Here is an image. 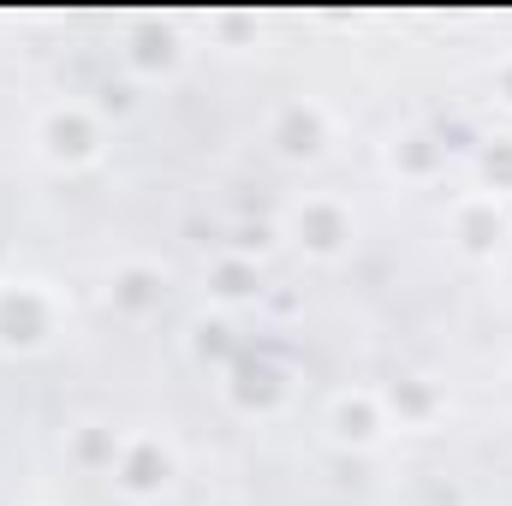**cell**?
<instances>
[{
  "instance_id": "8992f818",
  "label": "cell",
  "mask_w": 512,
  "mask_h": 506,
  "mask_svg": "<svg viewBox=\"0 0 512 506\" xmlns=\"http://www.w3.org/2000/svg\"><path fill=\"white\" fill-rule=\"evenodd\" d=\"M334 429H340V441H358V447H364V441H376V435L387 429V423H382V405H376L370 393L340 399V405H334Z\"/></svg>"
},
{
  "instance_id": "277c9868",
  "label": "cell",
  "mask_w": 512,
  "mask_h": 506,
  "mask_svg": "<svg viewBox=\"0 0 512 506\" xmlns=\"http://www.w3.org/2000/svg\"><path fill=\"white\" fill-rule=\"evenodd\" d=\"M114 477H120V489H131V495H161L167 477H173V459L161 453V441H126Z\"/></svg>"
},
{
  "instance_id": "7a4b0ae2",
  "label": "cell",
  "mask_w": 512,
  "mask_h": 506,
  "mask_svg": "<svg viewBox=\"0 0 512 506\" xmlns=\"http://www.w3.org/2000/svg\"><path fill=\"white\" fill-rule=\"evenodd\" d=\"M48 334H54V304H48V292L30 286V280H18V292L6 286V292H0V340H6V346H42Z\"/></svg>"
},
{
  "instance_id": "5b68a950",
  "label": "cell",
  "mask_w": 512,
  "mask_h": 506,
  "mask_svg": "<svg viewBox=\"0 0 512 506\" xmlns=\"http://www.w3.org/2000/svg\"><path fill=\"white\" fill-rule=\"evenodd\" d=\"M274 143H280L286 155H316V149H322V114H316L310 102H286L280 120H274Z\"/></svg>"
},
{
  "instance_id": "6da1fadb",
  "label": "cell",
  "mask_w": 512,
  "mask_h": 506,
  "mask_svg": "<svg viewBox=\"0 0 512 506\" xmlns=\"http://www.w3.org/2000/svg\"><path fill=\"white\" fill-rule=\"evenodd\" d=\"M36 143H42V155H48V161L78 167V161H90V155L102 149V126L90 120V108L60 102V108H48V114L36 120Z\"/></svg>"
},
{
  "instance_id": "3957f363",
  "label": "cell",
  "mask_w": 512,
  "mask_h": 506,
  "mask_svg": "<svg viewBox=\"0 0 512 506\" xmlns=\"http://www.w3.org/2000/svg\"><path fill=\"white\" fill-rule=\"evenodd\" d=\"M292 233H298V245H310L316 256H334V251H346V239H352V215L334 197H304L292 209Z\"/></svg>"
},
{
  "instance_id": "ba28073f",
  "label": "cell",
  "mask_w": 512,
  "mask_h": 506,
  "mask_svg": "<svg viewBox=\"0 0 512 506\" xmlns=\"http://www.w3.org/2000/svg\"><path fill=\"white\" fill-rule=\"evenodd\" d=\"M114 298H120L126 310H143V304H155V298H161V274H155V268H126V274L114 280Z\"/></svg>"
},
{
  "instance_id": "9c48e42d",
  "label": "cell",
  "mask_w": 512,
  "mask_h": 506,
  "mask_svg": "<svg viewBox=\"0 0 512 506\" xmlns=\"http://www.w3.org/2000/svg\"><path fill=\"white\" fill-rule=\"evenodd\" d=\"M215 280H221V286H215L221 298H251V292H256V268H251V262H233V256L221 262V274H215Z\"/></svg>"
},
{
  "instance_id": "52a82bcc",
  "label": "cell",
  "mask_w": 512,
  "mask_h": 506,
  "mask_svg": "<svg viewBox=\"0 0 512 506\" xmlns=\"http://www.w3.org/2000/svg\"><path fill=\"white\" fill-rule=\"evenodd\" d=\"M459 239H465L471 251L501 245V215H495V203H465V209H459Z\"/></svg>"
}]
</instances>
